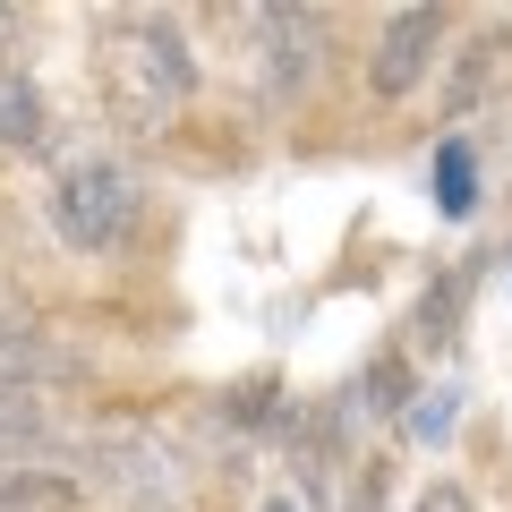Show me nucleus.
Masks as SVG:
<instances>
[{"mask_svg":"<svg viewBox=\"0 0 512 512\" xmlns=\"http://www.w3.org/2000/svg\"><path fill=\"white\" fill-rule=\"evenodd\" d=\"M410 427H419V436H444V427H453V402H427V410H410Z\"/></svg>","mask_w":512,"mask_h":512,"instance_id":"nucleus-12","label":"nucleus"},{"mask_svg":"<svg viewBox=\"0 0 512 512\" xmlns=\"http://www.w3.org/2000/svg\"><path fill=\"white\" fill-rule=\"evenodd\" d=\"M0 146L9 154H35L43 146V94H35V77H0Z\"/></svg>","mask_w":512,"mask_h":512,"instance_id":"nucleus-5","label":"nucleus"},{"mask_svg":"<svg viewBox=\"0 0 512 512\" xmlns=\"http://www.w3.org/2000/svg\"><path fill=\"white\" fill-rule=\"evenodd\" d=\"M0 512H9V504H0Z\"/></svg>","mask_w":512,"mask_h":512,"instance_id":"nucleus-14","label":"nucleus"},{"mask_svg":"<svg viewBox=\"0 0 512 512\" xmlns=\"http://www.w3.org/2000/svg\"><path fill=\"white\" fill-rule=\"evenodd\" d=\"M248 26L265 35V86L299 94L316 69V43H325V18L316 9H248Z\"/></svg>","mask_w":512,"mask_h":512,"instance_id":"nucleus-4","label":"nucleus"},{"mask_svg":"<svg viewBox=\"0 0 512 512\" xmlns=\"http://www.w3.org/2000/svg\"><path fill=\"white\" fill-rule=\"evenodd\" d=\"M43 444H52V419H43V402H35V393H9V384H0V453L18 461V453H43Z\"/></svg>","mask_w":512,"mask_h":512,"instance_id":"nucleus-6","label":"nucleus"},{"mask_svg":"<svg viewBox=\"0 0 512 512\" xmlns=\"http://www.w3.org/2000/svg\"><path fill=\"white\" fill-rule=\"evenodd\" d=\"M410 512H470V495H461L453 478H436V487H427V495H419V504H410Z\"/></svg>","mask_w":512,"mask_h":512,"instance_id":"nucleus-10","label":"nucleus"},{"mask_svg":"<svg viewBox=\"0 0 512 512\" xmlns=\"http://www.w3.org/2000/svg\"><path fill=\"white\" fill-rule=\"evenodd\" d=\"M487 52H495V43H470V52H461V69H453V94H444L453 111H470V103H478V77H487Z\"/></svg>","mask_w":512,"mask_h":512,"instance_id":"nucleus-8","label":"nucleus"},{"mask_svg":"<svg viewBox=\"0 0 512 512\" xmlns=\"http://www.w3.org/2000/svg\"><path fill=\"white\" fill-rule=\"evenodd\" d=\"M444 214H470V154H444Z\"/></svg>","mask_w":512,"mask_h":512,"instance_id":"nucleus-9","label":"nucleus"},{"mask_svg":"<svg viewBox=\"0 0 512 512\" xmlns=\"http://www.w3.org/2000/svg\"><path fill=\"white\" fill-rule=\"evenodd\" d=\"M359 410H376V419L410 410V367H402V359H376V367L359 376Z\"/></svg>","mask_w":512,"mask_h":512,"instance_id":"nucleus-7","label":"nucleus"},{"mask_svg":"<svg viewBox=\"0 0 512 512\" xmlns=\"http://www.w3.org/2000/svg\"><path fill=\"white\" fill-rule=\"evenodd\" d=\"M137 214H146V188H137V171H128V163H111V154H69V163H60L52 222H60L69 248H86V256L128 248Z\"/></svg>","mask_w":512,"mask_h":512,"instance_id":"nucleus-2","label":"nucleus"},{"mask_svg":"<svg viewBox=\"0 0 512 512\" xmlns=\"http://www.w3.org/2000/svg\"><path fill=\"white\" fill-rule=\"evenodd\" d=\"M103 94L111 111H120V128H163L188 111V94H197V60H188V35L180 18H120L103 35Z\"/></svg>","mask_w":512,"mask_h":512,"instance_id":"nucleus-1","label":"nucleus"},{"mask_svg":"<svg viewBox=\"0 0 512 512\" xmlns=\"http://www.w3.org/2000/svg\"><path fill=\"white\" fill-rule=\"evenodd\" d=\"M444 43V9H393L376 35V60H367V86L376 94H410L427 77V60H436Z\"/></svg>","mask_w":512,"mask_h":512,"instance_id":"nucleus-3","label":"nucleus"},{"mask_svg":"<svg viewBox=\"0 0 512 512\" xmlns=\"http://www.w3.org/2000/svg\"><path fill=\"white\" fill-rule=\"evenodd\" d=\"M256 512H299V504H291V495H265V504H256Z\"/></svg>","mask_w":512,"mask_h":512,"instance_id":"nucleus-13","label":"nucleus"},{"mask_svg":"<svg viewBox=\"0 0 512 512\" xmlns=\"http://www.w3.org/2000/svg\"><path fill=\"white\" fill-rule=\"evenodd\" d=\"M342 512H384V478H376V470H367V478H359V487H350V504H342Z\"/></svg>","mask_w":512,"mask_h":512,"instance_id":"nucleus-11","label":"nucleus"}]
</instances>
